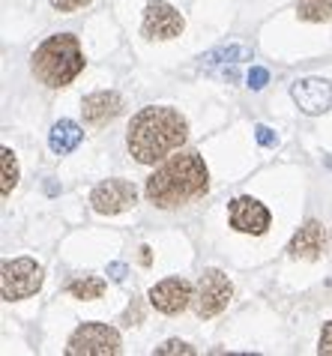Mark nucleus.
I'll return each instance as SVG.
<instances>
[{"instance_id": "f257e3e1", "label": "nucleus", "mask_w": 332, "mask_h": 356, "mask_svg": "<svg viewBox=\"0 0 332 356\" xmlns=\"http://www.w3.org/2000/svg\"><path fill=\"white\" fill-rule=\"evenodd\" d=\"M189 138V123L177 108L150 105L132 117L126 129V147L129 156L141 165H156L174 150H180Z\"/></svg>"}, {"instance_id": "f03ea898", "label": "nucleus", "mask_w": 332, "mask_h": 356, "mask_svg": "<svg viewBox=\"0 0 332 356\" xmlns=\"http://www.w3.org/2000/svg\"><path fill=\"white\" fill-rule=\"evenodd\" d=\"M210 189V171L204 165V156L194 150H185L171 156L162 168L147 177L144 195L159 210H180V207L198 201Z\"/></svg>"}, {"instance_id": "7ed1b4c3", "label": "nucleus", "mask_w": 332, "mask_h": 356, "mask_svg": "<svg viewBox=\"0 0 332 356\" xmlns=\"http://www.w3.org/2000/svg\"><path fill=\"white\" fill-rule=\"evenodd\" d=\"M84 51L75 33H54L45 42L36 45V51L31 54V72L39 84L60 90L69 87L78 75L84 72Z\"/></svg>"}, {"instance_id": "20e7f679", "label": "nucleus", "mask_w": 332, "mask_h": 356, "mask_svg": "<svg viewBox=\"0 0 332 356\" xmlns=\"http://www.w3.org/2000/svg\"><path fill=\"white\" fill-rule=\"evenodd\" d=\"M231 296H233L231 279L222 270H216V266H207V270L198 275V284H194L192 309L201 321H210V318H216V314H222L224 309H228Z\"/></svg>"}, {"instance_id": "39448f33", "label": "nucleus", "mask_w": 332, "mask_h": 356, "mask_svg": "<svg viewBox=\"0 0 332 356\" xmlns=\"http://www.w3.org/2000/svg\"><path fill=\"white\" fill-rule=\"evenodd\" d=\"M123 350L120 332L108 323L99 321H87L69 335L66 341V353L69 356H114Z\"/></svg>"}, {"instance_id": "423d86ee", "label": "nucleus", "mask_w": 332, "mask_h": 356, "mask_svg": "<svg viewBox=\"0 0 332 356\" xmlns=\"http://www.w3.org/2000/svg\"><path fill=\"white\" fill-rule=\"evenodd\" d=\"M42 282H45V270L33 258L3 261V266H0V293H3L6 302L33 296L42 288Z\"/></svg>"}, {"instance_id": "0eeeda50", "label": "nucleus", "mask_w": 332, "mask_h": 356, "mask_svg": "<svg viewBox=\"0 0 332 356\" xmlns=\"http://www.w3.org/2000/svg\"><path fill=\"white\" fill-rule=\"evenodd\" d=\"M228 222H231L233 231L260 236V234H267V227H269V222H272V216H269L267 207L258 201V197L240 195V197H233L231 207H228Z\"/></svg>"}, {"instance_id": "6e6552de", "label": "nucleus", "mask_w": 332, "mask_h": 356, "mask_svg": "<svg viewBox=\"0 0 332 356\" xmlns=\"http://www.w3.org/2000/svg\"><path fill=\"white\" fill-rule=\"evenodd\" d=\"M90 204L99 216H117L138 204V189L129 180H105L90 192Z\"/></svg>"}, {"instance_id": "1a4fd4ad", "label": "nucleus", "mask_w": 332, "mask_h": 356, "mask_svg": "<svg viewBox=\"0 0 332 356\" xmlns=\"http://www.w3.org/2000/svg\"><path fill=\"white\" fill-rule=\"evenodd\" d=\"M183 27H185L183 15L165 0H150L147 9H144L141 33L147 39H174L183 33Z\"/></svg>"}, {"instance_id": "9d476101", "label": "nucleus", "mask_w": 332, "mask_h": 356, "mask_svg": "<svg viewBox=\"0 0 332 356\" xmlns=\"http://www.w3.org/2000/svg\"><path fill=\"white\" fill-rule=\"evenodd\" d=\"M192 296H194V288L192 282L185 279H162L159 284H153L147 300L156 312L162 314H180L192 305Z\"/></svg>"}, {"instance_id": "9b49d317", "label": "nucleus", "mask_w": 332, "mask_h": 356, "mask_svg": "<svg viewBox=\"0 0 332 356\" xmlns=\"http://www.w3.org/2000/svg\"><path fill=\"white\" fill-rule=\"evenodd\" d=\"M290 96L302 114L308 117H317V114H326L329 105H332V84L326 78H299V81L290 87Z\"/></svg>"}, {"instance_id": "f8f14e48", "label": "nucleus", "mask_w": 332, "mask_h": 356, "mask_svg": "<svg viewBox=\"0 0 332 356\" xmlns=\"http://www.w3.org/2000/svg\"><path fill=\"white\" fill-rule=\"evenodd\" d=\"M120 111H123V96L114 90L90 93V96H84V102H81V117L87 126H105V123H111L114 117H120Z\"/></svg>"}, {"instance_id": "ddd939ff", "label": "nucleus", "mask_w": 332, "mask_h": 356, "mask_svg": "<svg viewBox=\"0 0 332 356\" xmlns=\"http://www.w3.org/2000/svg\"><path fill=\"white\" fill-rule=\"evenodd\" d=\"M320 252H324V225L317 219H308L294 234V240L288 245V254L297 261H317Z\"/></svg>"}, {"instance_id": "4468645a", "label": "nucleus", "mask_w": 332, "mask_h": 356, "mask_svg": "<svg viewBox=\"0 0 332 356\" xmlns=\"http://www.w3.org/2000/svg\"><path fill=\"white\" fill-rule=\"evenodd\" d=\"M81 141H84V129L75 120H57L51 126V132H48V147H51L57 156L72 153Z\"/></svg>"}, {"instance_id": "2eb2a0df", "label": "nucleus", "mask_w": 332, "mask_h": 356, "mask_svg": "<svg viewBox=\"0 0 332 356\" xmlns=\"http://www.w3.org/2000/svg\"><path fill=\"white\" fill-rule=\"evenodd\" d=\"M66 293L75 296V300H99V296L105 293V279H99V275H81V279H75L66 284Z\"/></svg>"}, {"instance_id": "dca6fc26", "label": "nucleus", "mask_w": 332, "mask_h": 356, "mask_svg": "<svg viewBox=\"0 0 332 356\" xmlns=\"http://www.w3.org/2000/svg\"><path fill=\"white\" fill-rule=\"evenodd\" d=\"M297 15L302 22H329L332 0H297Z\"/></svg>"}, {"instance_id": "f3484780", "label": "nucleus", "mask_w": 332, "mask_h": 356, "mask_svg": "<svg viewBox=\"0 0 332 356\" xmlns=\"http://www.w3.org/2000/svg\"><path fill=\"white\" fill-rule=\"evenodd\" d=\"M0 165H3V183H0V192H3V197H9L13 189L18 186V159L9 147L0 150Z\"/></svg>"}, {"instance_id": "a211bd4d", "label": "nucleus", "mask_w": 332, "mask_h": 356, "mask_svg": "<svg viewBox=\"0 0 332 356\" xmlns=\"http://www.w3.org/2000/svg\"><path fill=\"white\" fill-rule=\"evenodd\" d=\"M251 57V51L249 48H242V45H228V48H222V51H213L210 57H207V66H213V63H237V60H249Z\"/></svg>"}, {"instance_id": "6ab92c4d", "label": "nucleus", "mask_w": 332, "mask_h": 356, "mask_svg": "<svg viewBox=\"0 0 332 356\" xmlns=\"http://www.w3.org/2000/svg\"><path fill=\"white\" fill-rule=\"evenodd\" d=\"M153 353H156V356H174V353H185V356H192V353H198V350H194L192 344L180 341V339H171V341H165L162 348H156Z\"/></svg>"}, {"instance_id": "aec40b11", "label": "nucleus", "mask_w": 332, "mask_h": 356, "mask_svg": "<svg viewBox=\"0 0 332 356\" xmlns=\"http://www.w3.org/2000/svg\"><path fill=\"white\" fill-rule=\"evenodd\" d=\"M144 321V302L135 296V300L129 302V309L123 312V318H120V323L123 326H135V323H141Z\"/></svg>"}, {"instance_id": "412c9836", "label": "nucleus", "mask_w": 332, "mask_h": 356, "mask_svg": "<svg viewBox=\"0 0 332 356\" xmlns=\"http://www.w3.org/2000/svg\"><path fill=\"white\" fill-rule=\"evenodd\" d=\"M246 81H249L251 90H263V87L269 84V72H267L263 66H251V72H249Z\"/></svg>"}, {"instance_id": "4be33fe9", "label": "nucleus", "mask_w": 332, "mask_h": 356, "mask_svg": "<svg viewBox=\"0 0 332 356\" xmlns=\"http://www.w3.org/2000/svg\"><path fill=\"white\" fill-rule=\"evenodd\" d=\"M255 138L260 147H276L279 144V135L269 129V126H255Z\"/></svg>"}, {"instance_id": "5701e85b", "label": "nucleus", "mask_w": 332, "mask_h": 356, "mask_svg": "<svg viewBox=\"0 0 332 356\" xmlns=\"http://www.w3.org/2000/svg\"><path fill=\"white\" fill-rule=\"evenodd\" d=\"M87 3H93V0H51L57 13H75V9H84Z\"/></svg>"}, {"instance_id": "b1692460", "label": "nucleus", "mask_w": 332, "mask_h": 356, "mask_svg": "<svg viewBox=\"0 0 332 356\" xmlns=\"http://www.w3.org/2000/svg\"><path fill=\"white\" fill-rule=\"evenodd\" d=\"M317 353L320 356H332V321L324 326V332H320V341H317Z\"/></svg>"}, {"instance_id": "393cba45", "label": "nucleus", "mask_w": 332, "mask_h": 356, "mask_svg": "<svg viewBox=\"0 0 332 356\" xmlns=\"http://www.w3.org/2000/svg\"><path fill=\"white\" fill-rule=\"evenodd\" d=\"M126 264H108V279L111 282H126Z\"/></svg>"}, {"instance_id": "a878e982", "label": "nucleus", "mask_w": 332, "mask_h": 356, "mask_svg": "<svg viewBox=\"0 0 332 356\" xmlns=\"http://www.w3.org/2000/svg\"><path fill=\"white\" fill-rule=\"evenodd\" d=\"M141 264L150 266L153 264V254H150V245H141Z\"/></svg>"}]
</instances>
